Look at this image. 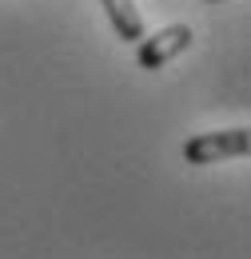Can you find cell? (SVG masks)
Instances as JSON below:
<instances>
[{"mask_svg": "<svg viewBox=\"0 0 251 259\" xmlns=\"http://www.w3.org/2000/svg\"><path fill=\"white\" fill-rule=\"evenodd\" d=\"M247 148H251L247 128L203 132V136H191L184 144V160L195 163V167H207V163H220V160H239V156H247Z\"/></svg>", "mask_w": 251, "mask_h": 259, "instance_id": "6da1fadb", "label": "cell"}, {"mask_svg": "<svg viewBox=\"0 0 251 259\" xmlns=\"http://www.w3.org/2000/svg\"><path fill=\"white\" fill-rule=\"evenodd\" d=\"M188 44H191V28L188 24H172V28H163V32H156V36H144L140 48H136V60H140V68L156 72V68H163L172 56H180Z\"/></svg>", "mask_w": 251, "mask_h": 259, "instance_id": "7a4b0ae2", "label": "cell"}, {"mask_svg": "<svg viewBox=\"0 0 251 259\" xmlns=\"http://www.w3.org/2000/svg\"><path fill=\"white\" fill-rule=\"evenodd\" d=\"M100 4H104V12H108V20H112V28H116L120 40H128V44L144 40V20H140L132 0H100Z\"/></svg>", "mask_w": 251, "mask_h": 259, "instance_id": "3957f363", "label": "cell"}, {"mask_svg": "<svg viewBox=\"0 0 251 259\" xmlns=\"http://www.w3.org/2000/svg\"><path fill=\"white\" fill-rule=\"evenodd\" d=\"M212 4H216V0H212Z\"/></svg>", "mask_w": 251, "mask_h": 259, "instance_id": "277c9868", "label": "cell"}]
</instances>
